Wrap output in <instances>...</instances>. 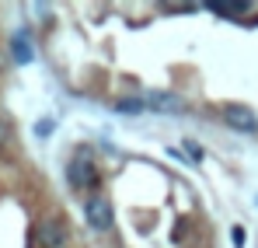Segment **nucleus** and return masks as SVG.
Returning a JSON list of instances; mask_svg holds the SVG:
<instances>
[{
	"label": "nucleus",
	"instance_id": "obj_1",
	"mask_svg": "<svg viewBox=\"0 0 258 248\" xmlns=\"http://www.w3.org/2000/svg\"><path fill=\"white\" fill-rule=\"evenodd\" d=\"M67 182H70L74 189H91V192H98L101 171H98V161H94V154H91L87 147H77L74 158L67 161Z\"/></svg>",
	"mask_w": 258,
	"mask_h": 248
},
{
	"label": "nucleus",
	"instance_id": "obj_2",
	"mask_svg": "<svg viewBox=\"0 0 258 248\" xmlns=\"http://www.w3.org/2000/svg\"><path fill=\"white\" fill-rule=\"evenodd\" d=\"M84 224L98 234H108L115 227V210H112V200L105 192H91L84 200Z\"/></svg>",
	"mask_w": 258,
	"mask_h": 248
},
{
	"label": "nucleus",
	"instance_id": "obj_3",
	"mask_svg": "<svg viewBox=\"0 0 258 248\" xmlns=\"http://www.w3.org/2000/svg\"><path fill=\"white\" fill-rule=\"evenodd\" d=\"M32 248H67V224L59 217H45L35 227Z\"/></svg>",
	"mask_w": 258,
	"mask_h": 248
},
{
	"label": "nucleus",
	"instance_id": "obj_4",
	"mask_svg": "<svg viewBox=\"0 0 258 248\" xmlns=\"http://www.w3.org/2000/svg\"><path fill=\"white\" fill-rule=\"evenodd\" d=\"M223 123L230 126L234 133H244V136L258 133V116H255V109H248L244 102H230V105H223Z\"/></svg>",
	"mask_w": 258,
	"mask_h": 248
},
{
	"label": "nucleus",
	"instance_id": "obj_5",
	"mask_svg": "<svg viewBox=\"0 0 258 248\" xmlns=\"http://www.w3.org/2000/svg\"><path fill=\"white\" fill-rule=\"evenodd\" d=\"M147 109H150V112H161V116H178V112H185L181 98H178V94H168V91H150V94H147Z\"/></svg>",
	"mask_w": 258,
	"mask_h": 248
},
{
	"label": "nucleus",
	"instance_id": "obj_6",
	"mask_svg": "<svg viewBox=\"0 0 258 248\" xmlns=\"http://www.w3.org/2000/svg\"><path fill=\"white\" fill-rule=\"evenodd\" d=\"M112 112H119V116H140V112H150V109H147V94H140V98H115V102H112Z\"/></svg>",
	"mask_w": 258,
	"mask_h": 248
},
{
	"label": "nucleus",
	"instance_id": "obj_7",
	"mask_svg": "<svg viewBox=\"0 0 258 248\" xmlns=\"http://www.w3.org/2000/svg\"><path fill=\"white\" fill-rule=\"evenodd\" d=\"M206 11H213V14H220V18H237V14H248L251 4H220V0H210Z\"/></svg>",
	"mask_w": 258,
	"mask_h": 248
},
{
	"label": "nucleus",
	"instance_id": "obj_8",
	"mask_svg": "<svg viewBox=\"0 0 258 248\" xmlns=\"http://www.w3.org/2000/svg\"><path fill=\"white\" fill-rule=\"evenodd\" d=\"M11 56H14V63H21V67L35 60V53H32V45H28L25 35H14V39H11Z\"/></svg>",
	"mask_w": 258,
	"mask_h": 248
},
{
	"label": "nucleus",
	"instance_id": "obj_9",
	"mask_svg": "<svg viewBox=\"0 0 258 248\" xmlns=\"http://www.w3.org/2000/svg\"><path fill=\"white\" fill-rule=\"evenodd\" d=\"M185 151H188V161H203V147L196 140H185Z\"/></svg>",
	"mask_w": 258,
	"mask_h": 248
},
{
	"label": "nucleus",
	"instance_id": "obj_10",
	"mask_svg": "<svg viewBox=\"0 0 258 248\" xmlns=\"http://www.w3.org/2000/svg\"><path fill=\"white\" fill-rule=\"evenodd\" d=\"M230 234H234V248H244V227H241V224H237Z\"/></svg>",
	"mask_w": 258,
	"mask_h": 248
},
{
	"label": "nucleus",
	"instance_id": "obj_11",
	"mask_svg": "<svg viewBox=\"0 0 258 248\" xmlns=\"http://www.w3.org/2000/svg\"><path fill=\"white\" fill-rule=\"evenodd\" d=\"M35 133H39V136H49V133H52V119H42V123L35 126Z\"/></svg>",
	"mask_w": 258,
	"mask_h": 248
},
{
	"label": "nucleus",
	"instance_id": "obj_12",
	"mask_svg": "<svg viewBox=\"0 0 258 248\" xmlns=\"http://www.w3.org/2000/svg\"><path fill=\"white\" fill-rule=\"evenodd\" d=\"M11 140V126H7V119H0V147Z\"/></svg>",
	"mask_w": 258,
	"mask_h": 248
}]
</instances>
